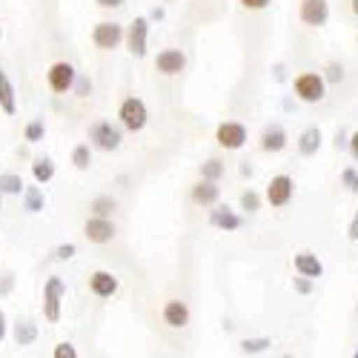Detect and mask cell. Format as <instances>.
Instances as JSON below:
<instances>
[{
    "mask_svg": "<svg viewBox=\"0 0 358 358\" xmlns=\"http://www.w3.org/2000/svg\"><path fill=\"white\" fill-rule=\"evenodd\" d=\"M324 92H327V83H324V78L318 72H304V75L295 78V95H298V101L318 103V101H324Z\"/></svg>",
    "mask_w": 358,
    "mask_h": 358,
    "instance_id": "6da1fadb",
    "label": "cell"
},
{
    "mask_svg": "<svg viewBox=\"0 0 358 358\" xmlns=\"http://www.w3.org/2000/svg\"><path fill=\"white\" fill-rule=\"evenodd\" d=\"M61 301H64V281L61 278H49L46 289H43V315L46 321H57L61 318Z\"/></svg>",
    "mask_w": 358,
    "mask_h": 358,
    "instance_id": "7a4b0ae2",
    "label": "cell"
},
{
    "mask_svg": "<svg viewBox=\"0 0 358 358\" xmlns=\"http://www.w3.org/2000/svg\"><path fill=\"white\" fill-rule=\"evenodd\" d=\"M298 17H301V23L318 29V26H324L327 20H330V3H327V0H301Z\"/></svg>",
    "mask_w": 358,
    "mask_h": 358,
    "instance_id": "3957f363",
    "label": "cell"
},
{
    "mask_svg": "<svg viewBox=\"0 0 358 358\" xmlns=\"http://www.w3.org/2000/svg\"><path fill=\"white\" fill-rule=\"evenodd\" d=\"M292 192H295V181L289 175H275L270 187H266V201L273 206H287L292 201Z\"/></svg>",
    "mask_w": 358,
    "mask_h": 358,
    "instance_id": "277c9868",
    "label": "cell"
},
{
    "mask_svg": "<svg viewBox=\"0 0 358 358\" xmlns=\"http://www.w3.org/2000/svg\"><path fill=\"white\" fill-rule=\"evenodd\" d=\"M121 121H124V127L132 129V132L143 129V124H146V106H143V101H138V98L124 101V103H121Z\"/></svg>",
    "mask_w": 358,
    "mask_h": 358,
    "instance_id": "5b68a950",
    "label": "cell"
},
{
    "mask_svg": "<svg viewBox=\"0 0 358 358\" xmlns=\"http://www.w3.org/2000/svg\"><path fill=\"white\" fill-rule=\"evenodd\" d=\"M218 143L224 146V149H241L244 143H247V129H244V124H221L218 127Z\"/></svg>",
    "mask_w": 358,
    "mask_h": 358,
    "instance_id": "8992f818",
    "label": "cell"
},
{
    "mask_svg": "<svg viewBox=\"0 0 358 358\" xmlns=\"http://www.w3.org/2000/svg\"><path fill=\"white\" fill-rule=\"evenodd\" d=\"M124 38V29L117 23H98L95 32H92V41L101 46V49H115Z\"/></svg>",
    "mask_w": 358,
    "mask_h": 358,
    "instance_id": "52a82bcc",
    "label": "cell"
},
{
    "mask_svg": "<svg viewBox=\"0 0 358 358\" xmlns=\"http://www.w3.org/2000/svg\"><path fill=\"white\" fill-rule=\"evenodd\" d=\"M49 86L55 89V92H69V89L75 86V69H72V64H55L49 69Z\"/></svg>",
    "mask_w": 358,
    "mask_h": 358,
    "instance_id": "ba28073f",
    "label": "cell"
},
{
    "mask_svg": "<svg viewBox=\"0 0 358 358\" xmlns=\"http://www.w3.org/2000/svg\"><path fill=\"white\" fill-rule=\"evenodd\" d=\"M89 138H92L101 149H106V152L121 146V132L112 129V124H95L92 129H89Z\"/></svg>",
    "mask_w": 358,
    "mask_h": 358,
    "instance_id": "9c48e42d",
    "label": "cell"
},
{
    "mask_svg": "<svg viewBox=\"0 0 358 358\" xmlns=\"http://www.w3.org/2000/svg\"><path fill=\"white\" fill-rule=\"evenodd\" d=\"M146 35H149V23H146V17H138L129 26V52L135 57H143L146 55Z\"/></svg>",
    "mask_w": 358,
    "mask_h": 358,
    "instance_id": "30bf717a",
    "label": "cell"
},
{
    "mask_svg": "<svg viewBox=\"0 0 358 358\" xmlns=\"http://www.w3.org/2000/svg\"><path fill=\"white\" fill-rule=\"evenodd\" d=\"M292 264H295V273H301V275H307V278H321V275H324V264H321L318 255H313V252H298V255L292 258Z\"/></svg>",
    "mask_w": 358,
    "mask_h": 358,
    "instance_id": "8fae6325",
    "label": "cell"
},
{
    "mask_svg": "<svg viewBox=\"0 0 358 358\" xmlns=\"http://www.w3.org/2000/svg\"><path fill=\"white\" fill-rule=\"evenodd\" d=\"M83 232H86L89 241H95V244H106V241H112L115 227H112L106 218H92V221H86Z\"/></svg>",
    "mask_w": 358,
    "mask_h": 358,
    "instance_id": "7c38bea8",
    "label": "cell"
},
{
    "mask_svg": "<svg viewBox=\"0 0 358 358\" xmlns=\"http://www.w3.org/2000/svg\"><path fill=\"white\" fill-rule=\"evenodd\" d=\"M158 72H164V75H178L184 66H187V57H184V52H178V49H166V52H161L158 55Z\"/></svg>",
    "mask_w": 358,
    "mask_h": 358,
    "instance_id": "4fadbf2b",
    "label": "cell"
},
{
    "mask_svg": "<svg viewBox=\"0 0 358 358\" xmlns=\"http://www.w3.org/2000/svg\"><path fill=\"white\" fill-rule=\"evenodd\" d=\"M213 227H218V229H224V232H235V229H241V215H235L229 206H218V210H213Z\"/></svg>",
    "mask_w": 358,
    "mask_h": 358,
    "instance_id": "5bb4252c",
    "label": "cell"
},
{
    "mask_svg": "<svg viewBox=\"0 0 358 358\" xmlns=\"http://www.w3.org/2000/svg\"><path fill=\"white\" fill-rule=\"evenodd\" d=\"M287 146V132L281 127H266L261 135V149L264 152H281Z\"/></svg>",
    "mask_w": 358,
    "mask_h": 358,
    "instance_id": "9a60e30c",
    "label": "cell"
},
{
    "mask_svg": "<svg viewBox=\"0 0 358 358\" xmlns=\"http://www.w3.org/2000/svg\"><path fill=\"white\" fill-rule=\"evenodd\" d=\"M218 195H221V189L215 187V181H206V178H203L201 184L192 187V201L201 203V206H213L218 201Z\"/></svg>",
    "mask_w": 358,
    "mask_h": 358,
    "instance_id": "2e32d148",
    "label": "cell"
},
{
    "mask_svg": "<svg viewBox=\"0 0 358 358\" xmlns=\"http://www.w3.org/2000/svg\"><path fill=\"white\" fill-rule=\"evenodd\" d=\"M164 321H166L169 327H187V324H189V310H187V304H184V301H169V304L164 307Z\"/></svg>",
    "mask_w": 358,
    "mask_h": 358,
    "instance_id": "e0dca14e",
    "label": "cell"
},
{
    "mask_svg": "<svg viewBox=\"0 0 358 358\" xmlns=\"http://www.w3.org/2000/svg\"><path fill=\"white\" fill-rule=\"evenodd\" d=\"M89 287L95 289V295H101V298H109V295H115V289H117V278L112 275V273H95L92 278H89Z\"/></svg>",
    "mask_w": 358,
    "mask_h": 358,
    "instance_id": "ac0fdd59",
    "label": "cell"
},
{
    "mask_svg": "<svg viewBox=\"0 0 358 358\" xmlns=\"http://www.w3.org/2000/svg\"><path fill=\"white\" fill-rule=\"evenodd\" d=\"M298 149H301V155H315L321 149V129L318 127H307L298 138Z\"/></svg>",
    "mask_w": 358,
    "mask_h": 358,
    "instance_id": "d6986e66",
    "label": "cell"
},
{
    "mask_svg": "<svg viewBox=\"0 0 358 358\" xmlns=\"http://www.w3.org/2000/svg\"><path fill=\"white\" fill-rule=\"evenodd\" d=\"M0 106H3L6 115H15V109H17V103H15V89H12L9 78H6V72H0Z\"/></svg>",
    "mask_w": 358,
    "mask_h": 358,
    "instance_id": "ffe728a7",
    "label": "cell"
},
{
    "mask_svg": "<svg viewBox=\"0 0 358 358\" xmlns=\"http://www.w3.org/2000/svg\"><path fill=\"white\" fill-rule=\"evenodd\" d=\"M15 338H17V344H20V347H29V344H35V338H38V327H35L32 321H23V324H17V330H15Z\"/></svg>",
    "mask_w": 358,
    "mask_h": 358,
    "instance_id": "44dd1931",
    "label": "cell"
},
{
    "mask_svg": "<svg viewBox=\"0 0 358 358\" xmlns=\"http://www.w3.org/2000/svg\"><path fill=\"white\" fill-rule=\"evenodd\" d=\"M0 192H6V195H20V192H23L20 175H15V172L0 175Z\"/></svg>",
    "mask_w": 358,
    "mask_h": 358,
    "instance_id": "7402d4cb",
    "label": "cell"
},
{
    "mask_svg": "<svg viewBox=\"0 0 358 358\" xmlns=\"http://www.w3.org/2000/svg\"><path fill=\"white\" fill-rule=\"evenodd\" d=\"M32 175H35L38 184H46V181H52V175H55V164L49 158H41V161H35Z\"/></svg>",
    "mask_w": 358,
    "mask_h": 358,
    "instance_id": "603a6c76",
    "label": "cell"
},
{
    "mask_svg": "<svg viewBox=\"0 0 358 358\" xmlns=\"http://www.w3.org/2000/svg\"><path fill=\"white\" fill-rule=\"evenodd\" d=\"M26 210L29 213H41L43 210V195H41L38 187H29L26 189Z\"/></svg>",
    "mask_w": 358,
    "mask_h": 358,
    "instance_id": "cb8c5ba5",
    "label": "cell"
},
{
    "mask_svg": "<svg viewBox=\"0 0 358 358\" xmlns=\"http://www.w3.org/2000/svg\"><path fill=\"white\" fill-rule=\"evenodd\" d=\"M201 175L206 178V181H218V178L224 175V164L221 161H206V164H201Z\"/></svg>",
    "mask_w": 358,
    "mask_h": 358,
    "instance_id": "d4e9b609",
    "label": "cell"
},
{
    "mask_svg": "<svg viewBox=\"0 0 358 358\" xmlns=\"http://www.w3.org/2000/svg\"><path fill=\"white\" fill-rule=\"evenodd\" d=\"M266 347H273V341H270V338H247V341H241V352H247V355L264 352Z\"/></svg>",
    "mask_w": 358,
    "mask_h": 358,
    "instance_id": "484cf974",
    "label": "cell"
},
{
    "mask_svg": "<svg viewBox=\"0 0 358 358\" xmlns=\"http://www.w3.org/2000/svg\"><path fill=\"white\" fill-rule=\"evenodd\" d=\"M341 184H344L352 195H358V172H355L352 166H347V169L341 172Z\"/></svg>",
    "mask_w": 358,
    "mask_h": 358,
    "instance_id": "4316f807",
    "label": "cell"
},
{
    "mask_svg": "<svg viewBox=\"0 0 358 358\" xmlns=\"http://www.w3.org/2000/svg\"><path fill=\"white\" fill-rule=\"evenodd\" d=\"M89 161H92V158H89V146H78L75 155H72V164L78 169H89Z\"/></svg>",
    "mask_w": 358,
    "mask_h": 358,
    "instance_id": "83f0119b",
    "label": "cell"
},
{
    "mask_svg": "<svg viewBox=\"0 0 358 358\" xmlns=\"http://www.w3.org/2000/svg\"><path fill=\"white\" fill-rule=\"evenodd\" d=\"M292 289L301 292V295H310V292H313V278H307V275L298 273V278H292Z\"/></svg>",
    "mask_w": 358,
    "mask_h": 358,
    "instance_id": "f1b7e54d",
    "label": "cell"
},
{
    "mask_svg": "<svg viewBox=\"0 0 358 358\" xmlns=\"http://www.w3.org/2000/svg\"><path fill=\"white\" fill-rule=\"evenodd\" d=\"M241 206H244L247 213H255L258 206H261V198H258V192H252V189H250V192H244V195H241Z\"/></svg>",
    "mask_w": 358,
    "mask_h": 358,
    "instance_id": "f546056e",
    "label": "cell"
},
{
    "mask_svg": "<svg viewBox=\"0 0 358 358\" xmlns=\"http://www.w3.org/2000/svg\"><path fill=\"white\" fill-rule=\"evenodd\" d=\"M92 210H95L98 215H106V213L115 210V201H112V198H98V201L92 203Z\"/></svg>",
    "mask_w": 358,
    "mask_h": 358,
    "instance_id": "4dcf8cb0",
    "label": "cell"
},
{
    "mask_svg": "<svg viewBox=\"0 0 358 358\" xmlns=\"http://www.w3.org/2000/svg\"><path fill=\"white\" fill-rule=\"evenodd\" d=\"M41 138H43V124H41V121H35V124L26 127V141L35 143V141H41Z\"/></svg>",
    "mask_w": 358,
    "mask_h": 358,
    "instance_id": "1f68e13d",
    "label": "cell"
},
{
    "mask_svg": "<svg viewBox=\"0 0 358 358\" xmlns=\"http://www.w3.org/2000/svg\"><path fill=\"white\" fill-rule=\"evenodd\" d=\"M327 80H330V83L344 80V66L341 64H330V66H327Z\"/></svg>",
    "mask_w": 358,
    "mask_h": 358,
    "instance_id": "d6a6232c",
    "label": "cell"
},
{
    "mask_svg": "<svg viewBox=\"0 0 358 358\" xmlns=\"http://www.w3.org/2000/svg\"><path fill=\"white\" fill-rule=\"evenodd\" d=\"M72 255H75V244H66V247H57L55 250V258L57 261H69Z\"/></svg>",
    "mask_w": 358,
    "mask_h": 358,
    "instance_id": "836d02e7",
    "label": "cell"
},
{
    "mask_svg": "<svg viewBox=\"0 0 358 358\" xmlns=\"http://www.w3.org/2000/svg\"><path fill=\"white\" fill-rule=\"evenodd\" d=\"M75 355L78 352L72 344H57V350H55V358H75Z\"/></svg>",
    "mask_w": 358,
    "mask_h": 358,
    "instance_id": "e575fe53",
    "label": "cell"
},
{
    "mask_svg": "<svg viewBox=\"0 0 358 358\" xmlns=\"http://www.w3.org/2000/svg\"><path fill=\"white\" fill-rule=\"evenodd\" d=\"M241 6L258 12V9H266V6H270V0H241Z\"/></svg>",
    "mask_w": 358,
    "mask_h": 358,
    "instance_id": "d590c367",
    "label": "cell"
},
{
    "mask_svg": "<svg viewBox=\"0 0 358 358\" xmlns=\"http://www.w3.org/2000/svg\"><path fill=\"white\" fill-rule=\"evenodd\" d=\"M347 238L350 241H358V210H355V215H352V221L347 227Z\"/></svg>",
    "mask_w": 358,
    "mask_h": 358,
    "instance_id": "8d00e7d4",
    "label": "cell"
},
{
    "mask_svg": "<svg viewBox=\"0 0 358 358\" xmlns=\"http://www.w3.org/2000/svg\"><path fill=\"white\" fill-rule=\"evenodd\" d=\"M98 3H101L103 9H112V6H124L127 0H98Z\"/></svg>",
    "mask_w": 358,
    "mask_h": 358,
    "instance_id": "74e56055",
    "label": "cell"
},
{
    "mask_svg": "<svg viewBox=\"0 0 358 358\" xmlns=\"http://www.w3.org/2000/svg\"><path fill=\"white\" fill-rule=\"evenodd\" d=\"M350 152H352V158L358 161V132H355V135L350 138Z\"/></svg>",
    "mask_w": 358,
    "mask_h": 358,
    "instance_id": "f35d334b",
    "label": "cell"
},
{
    "mask_svg": "<svg viewBox=\"0 0 358 358\" xmlns=\"http://www.w3.org/2000/svg\"><path fill=\"white\" fill-rule=\"evenodd\" d=\"M344 146H350V141H347L344 132H338V135H336V149H344Z\"/></svg>",
    "mask_w": 358,
    "mask_h": 358,
    "instance_id": "ab89813d",
    "label": "cell"
},
{
    "mask_svg": "<svg viewBox=\"0 0 358 358\" xmlns=\"http://www.w3.org/2000/svg\"><path fill=\"white\" fill-rule=\"evenodd\" d=\"M6 338V318H3V313H0V341Z\"/></svg>",
    "mask_w": 358,
    "mask_h": 358,
    "instance_id": "60d3db41",
    "label": "cell"
},
{
    "mask_svg": "<svg viewBox=\"0 0 358 358\" xmlns=\"http://www.w3.org/2000/svg\"><path fill=\"white\" fill-rule=\"evenodd\" d=\"M89 92V80H78V95H86Z\"/></svg>",
    "mask_w": 358,
    "mask_h": 358,
    "instance_id": "b9f144b4",
    "label": "cell"
},
{
    "mask_svg": "<svg viewBox=\"0 0 358 358\" xmlns=\"http://www.w3.org/2000/svg\"><path fill=\"white\" fill-rule=\"evenodd\" d=\"M350 3H352V15H358V0H350Z\"/></svg>",
    "mask_w": 358,
    "mask_h": 358,
    "instance_id": "7bdbcfd3",
    "label": "cell"
},
{
    "mask_svg": "<svg viewBox=\"0 0 358 358\" xmlns=\"http://www.w3.org/2000/svg\"><path fill=\"white\" fill-rule=\"evenodd\" d=\"M355 358H358V350H355Z\"/></svg>",
    "mask_w": 358,
    "mask_h": 358,
    "instance_id": "ee69618b",
    "label": "cell"
},
{
    "mask_svg": "<svg viewBox=\"0 0 358 358\" xmlns=\"http://www.w3.org/2000/svg\"><path fill=\"white\" fill-rule=\"evenodd\" d=\"M355 43H358V35H355Z\"/></svg>",
    "mask_w": 358,
    "mask_h": 358,
    "instance_id": "f6af8a7d",
    "label": "cell"
}]
</instances>
